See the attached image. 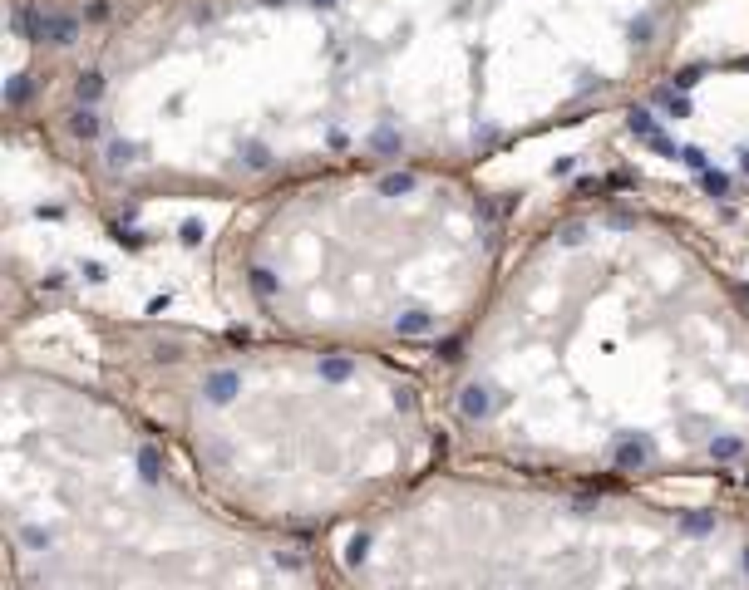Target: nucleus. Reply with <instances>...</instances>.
Returning <instances> with one entry per match:
<instances>
[{
	"instance_id": "obj_1",
	"label": "nucleus",
	"mask_w": 749,
	"mask_h": 590,
	"mask_svg": "<svg viewBox=\"0 0 749 590\" xmlns=\"http://www.w3.org/2000/svg\"><path fill=\"white\" fill-rule=\"evenodd\" d=\"M335 590H749V521L631 497L419 478L355 521Z\"/></svg>"
}]
</instances>
